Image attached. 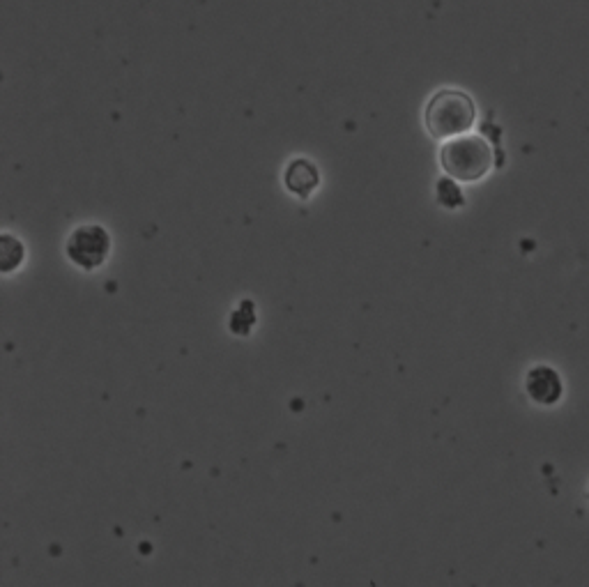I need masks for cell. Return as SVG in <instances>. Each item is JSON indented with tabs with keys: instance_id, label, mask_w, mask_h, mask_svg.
I'll return each mask as SVG.
<instances>
[{
	"instance_id": "obj_1",
	"label": "cell",
	"mask_w": 589,
	"mask_h": 587,
	"mask_svg": "<svg viewBox=\"0 0 589 587\" xmlns=\"http://www.w3.org/2000/svg\"><path fill=\"white\" fill-rule=\"evenodd\" d=\"M440 164L449 178L477 182L493 169V148L484 136L461 134L442 146Z\"/></svg>"
},
{
	"instance_id": "obj_2",
	"label": "cell",
	"mask_w": 589,
	"mask_h": 587,
	"mask_svg": "<svg viewBox=\"0 0 589 587\" xmlns=\"http://www.w3.org/2000/svg\"><path fill=\"white\" fill-rule=\"evenodd\" d=\"M424 120L433 139H451L468 132L477 120V109L472 97L461 90H440L428 102Z\"/></svg>"
},
{
	"instance_id": "obj_3",
	"label": "cell",
	"mask_w": 589,
	"mask_h": 587,
	"mask_svg": "<svg viewBox=\"0 0 589 587\" xmlns=\"http://www.w3.org/2000/svg\"><path fill=\"white\" fill-rule=\"evenodd\" d=\"M65 254L76 268L86 272L99 270L111 254V235L99 224H81L67 238Z\"/></svg>"
},
{
	"instance_id": "obj_4",
	"label": "cell",
	"mask_w": 589,
	"mask_h": 587,
	"mask_svg": "<svg viewBox=\"0 0 589 587\" xmlns=\"http://www.w3.org/2000/svg\"><path fill=\"white\" fill-rule=\"evenodd\" d=\"M525 392L537 406H555L564 392L560 373L550 367H534L525 378Z\"/></svg>"
},
{
	"instance_id": "obj_5",
	"label": "cell",
	"mask_w": 589,
	"mask_h": 587,
	"mask_svg": "<svg viewBox=\"0 0 589 587\" xmlns=\"http://www.w3.org/2000/svg\"><path fill=\"white\" fill-rule=\"evenodd\" d=\"M283 185L297 198H309L313 189L320 185V173L316 164H311L309 159H295V162H290L286 173H283Z\"/></svg>"
},
{
	"instance_id": "obj_6",
	"label": "cell",
	"mask_w": 589,
	"mask_h": 587,
	"mask_svg": "<svg viewBox=\"0 0 589 587\" xmlns=\"http://www.w3.org/2000/svg\"><path fill=\"white\" fill-rule=\"evenodd\" d=\"M24 261V245L12 235H0V272L10 274Z\"/></svg>"
},
{
	"instance_id": "obj_7",
	"label": "cell",
	"mask_w": 589,
	"mask_h": 587,
	"mask_svg": "<svg viewBox=\"0 0 589 587\" xmlns=\"http://www.w3.org/2000/svg\"><path fill=\"white\" fill-rule=\"evenodd\" d=\"M438 203L445 205L447 210H456L463 205V192L456 187L454 178L438 180Z\"/></svg>"
}]
</instances>
